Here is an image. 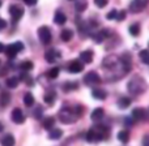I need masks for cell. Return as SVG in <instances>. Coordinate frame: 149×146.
Here are the masks:
<instances>
[{"mask_svg": "<svg viewBox=\"0 0 149 146\" xmlns=\"http://www.w3.org/2000/svg\"><path fill=\"white\" fill-rule=\"evenodd\" d=\"M109 127L103 125V124H98L95 125L94 128H92L90 131H88V133L85 134V140L88 142H98V141H102L107 137L109 133Z\"/></svg>", "mask_w": 149, "mask_h": 146, "instance_id": "1", "label": "cell"}, {"mask_svg": "<svg viewBox=\"0 0 149 146\" xmlns=\"http://www.w3.org/2000/svg\"><path fill=\"white\" fill-rule=\"evenodd\" d=\"M148 85L145 82V80L143 77H139V76H135L130 80V82L127 84V90H128L131 94L134 95H140L147 90Z\"/></svg>", "mask_w": 149, "mask_h": 146, "instance_id": "2", "label": "cell"}, {"mask_svg": "<svg viewBox=\"0 0 149 146\" xmlns=\"http://www.w3.org/2000/svg\"><path fill=\"white\" fill-rule=\"evenodd\" d=\"M79 115L76 113L74 108H71V107H63L62 110L59 111V119L62 123L64 124H71V123H74L77 120Z\"/></svg>", "mask_w": 149, "mask_h": 146, "instance_id": "3", "label": "cell"}, {"mask_svg": "<svg viewBox=\"0 0 149 146\" xmlns=\"http://www.w3.org/2000/svg\"><path fill=\"white\" fill-rule=\"evenodd\" d=\"M22 50H24L22 42H15V43H12V44H9V46L5 47L4 52H5V55H7L9 59H13V57L17 56V54L18 52H21Z\"/></svg>", "mask_w": 149, "mask_h": 146, "instance_id": "4", "label": "cell"}, {"mask_svg": "<svg viewBox=\"0 0 149 146\" xmlns=\"http://www.w3.org/2000/svg\"><path fill=\"white\" fill-rule=\"evenodd\" d=\"M38 38L42 42V44H49L51 42V31H50L49 26H41L38 29Z\"/></svg>", "mask_w": 149, "mask_h": 146, "instance_id": "5", "label": "cell"}, {"mask_svg": "<svg viewBox=\"0 0 149 146\" xmlns=\"http://www.w3.org/2000/svg\"><path fill=\"white\" fill-rule=\"evenodd\" d=\"M82 81H84V84L86 85V86H94V85H98L101 82V77L92 71V72H88L85 74Z\"/></svg>", "mask_w": 149, "mask_h": 146, "instance_id": "6", "label": "cell"}, {"mask_svg": "<svg viewBox=\"0 0 149 146\" xmlns=\"http://www.w3.org/2000/svg\"><path fill=\"white\" fill-rule=\"evenodd\" d=\"M148 3H149V0H132L130 3V10L132 13H139L147 8Z\"/></svg>", "mask_w": 149, "mask_h": 146, "instance_id": "7", "label": "cell"}, {"mask_svg": "<svg viewBox=\"0 0 149 146\" xmlns=\"http://www.w3.org/2000/svg\"><path fill=\"white\" fill-rule=\"evenodd\" d=\"M9 15H10V17H12L13 22H17V21L24 16V8L20 7V5H17V4H12L9 7Z\"/></svg>", "mask_w": 149, "mask_h": 146, "instance_id": "8", "label": "cell"}, {"mask_svg": "<svg viewBox=\"0 0 149 146\" xmlns=\"http://www.w3.org/2000/svg\"><path fill=\"white\" fill-rule=\"evenodd\" d=\"M132 118L135 121H145L149 119V113L145 108H134L132 110Z\"/></svg>", "mask_w": 149, "mask_h": 146, "instance_id": "9", "label": "cell"}, {"mask_svg": "<svg viewBox=\"0 0 149 146\" xmlns=\"http://www.w3.org/2000/svg\"><path fill=\"white\" fill-rule=\"evenodd\" d=\"M68 71L71 73H80L84 71V63L81 60H72L68 64Z\"/></svg>", "mask_w": 149, "mask_h": 146, "instance_id": "10", "label": "cell"}, {"mask_svg": "<svg viewBox=\"0 0 149 146\" xmlns=\"http://www.w3.org/2000/svg\"><path fill=\"white\" fill-rule=\"evenodd\" d=\"M12 120H13V123H16V124H22L24 121H25V115H24L21 108L17 107L12 111Z\"/></svg>", "mask_w": 149, "mask_h": 146, "instance_id": "11", "label": "cell"}, {"mask_svg": "<svg viewBox=\"0 0 149 146\" xmlns=\"http://www.w3.org/2000/svg\"><path fill=\"white\" fill-rule=\"evenodd\" d=\"M80 60H81L84 64H90L93 62V51L92 50H86V51H82L80 54Z\"/></svg>", "mask_w": 149, "mask_h": 146, "instance_id": "12", "label": "cell"}, {"mask_svg": "<svg viewBox=\"0 0 149 146\" xmlns=\"http://www.w3.org/2000/svg\"><path fill=\"white\" fill-rule=\"evenodd\" d=\"M58 57H60V54L56 51V50H49V51L45 54V59L49 63H55Z\"/></svg>", "mask_w": 149, "mask_h": 146, "instance_id": "13", "label": "cell"}, {"mask_svg": "<svg viewBox=\"0 0 149 146\" xmlns=\"http://www.w3.org/2000/svg\"><path fill=\"white\" fill-rule=\"evenodd\" d=\"M92 97L94 98V99H98V100H105L106 97H107V93H106L103 89H93Z\"/></svg>", "mask_w": 149, "mask_h": 146, "instance_id": "14", "label": "cell"}, {"mask_svg": "<svg viewBox=\"0 0 149 146\" xmlns=\"http://www.w3.org/2000/svg\"><path fill=\"white\" fill-rule=\"evenodd\" d=\"M65 21H67V16H65L62 10H56V13H55V16H54V22L56 24V25H64Z\"/></svg>", "mask_w": 149, "mask_h": 146, "instance_id": "15", "label": "cell"}, {"mask_svg": "<svg viewBox=\"0 0 149 146\" xmlns=\"http://www.w3.org/2000/svg\"><path fill=\"white\" fill-rule=\"evenodd\" d=\"M103 116H105V111H103V108H95L94 111L92 112V115H90V119H92L93 121H100L103 119Z\"/></svg>", "mask_w": 149, "mask_h": 146, "instance_id": "16", "label": "cell"}, {"mask_svg": "<svg viewBox=\"0 0 149 146\" xmlns=\"http://www.w3.org/2000/svg\"><path fill=\"white\" fill-rule=\"evenodd\" d=\"M63 136V131L59 128H52L50 129V133H49V138L50 140H59L62 138Z\"/></svg>", "mask_w": 149, "mask_h": 146, "instance_id": "17", "label": "cell"}, {"mask_svg": "<svg viewBox=\"0 0 149 146\" xmlns=\"http://www.w3.org/2000/svg\"><path fill=\"white\" fill-rule=\"evenodd\" d=\"M131 102H132L131 98H128V97H122V98H119V100H118V107L122 108V110H126V108L130 107Z\"/></svg>", "mask_w": 149, "mask_h": 146, "instance_id": "18", "label": "cell"}, {"mask_svg": "<svg viewBox=\"0 0 149 146\" xmlns=\"http://www.w3.org/2000/svg\"><path fill=\"white\" fill-rule=\"evenodd\" d=\"M0 144L3 146H13L15 145V138H13L12 134H5L4 137H1Z\"/></svg>", "mask_w": 149, "mask_h": 146, "instance_id": "19", "label": "cell"}, {"mask_svg": "<svg viewBox=\"0 0 149 146\" xmlns=\"http://www.w3.org/2000/svg\"><path fill=\"white\" fill-rule=\"evenodd\" d=\"M9 102H10V95L7 91H3L0 94V106L1 107H7L9 104Z\"/></svg>", "mask_w": 149, "mask_h": 146, "instance_id": "20", "label": "cell"}, {"mask_svg": "<svg viewBox=\"0 0 149 146\" xmlns=\"http://www.w3.org/2000/svg\"><path fill=\"white\" fill-rule=\"evenodd\" d=\"M72 37H73V31L70 30V29H64L62 31V34H60V38H62L63 42H70L72 39Z\"/></svg>", "mask_w": 149, "mask_h": 146, "instance_id": "21", "label": "cell"}, {"mask_svg": "<svg viewBox=\"0 0 149 146\" xmlns=\"http://www.w3.org/2000/svg\"><path fill=\"white\" fill-rule=\"evenodd\" d=\"M18 84H20V81H18L17 77H9V78H7V81H5V85H7V87H9V89H16Z\"/></svg>", "mask_w": 149, "mask_h": 146, "instance_id": "22", "label": "cell"}, {"mask_svg": "<svg viewBox=\"0 0 149 146\" xmlns=\"http://www.w3.org/2000/svg\"><path fill=\"white\" fill-rule=\"evenodd\" d=\"M42 125H43V128L45 129H47V131H50V129H52L54 128V125H55V119L54 118H46L43 120V123H42Z\"/></svg>", "mask_w": 149, "mask_h": 146, "instance_id": "23", "label": "cell"}, {"mask_svg": "<svg viewBox=\"0 0 149 146\" xmlns=\"http://www.w3.org/2000/svg\"><path fill=\"white\" fill-rule=\"evenodd\" d=\"M34 67V64L30 62V60H25V62H22L20 64V69L22 71V72H29V71H31Z\"/></svg>", "mask_w": 149, "mask_h": 146, "instance_id": "24", "label": "cell"}, {"mask_svg": "<svg viewBox=\"0 0 149 146\" xmlns=\"http://www.w3.org/2000/svg\"><path fill=\"white\" fill-rule=\"evenodd\" d=\"M116 137H118V140L122 142V144H127L130 140V133L127 131H120Z\"/></svg>", "mask_w": 149, "mask_h": 146, "instance_id": "25", "label": "cell"}, {"mask_svg": "<svg viewBox=\"0 0 149 146\" xmlns=\"http://www.w3.org/2000/svg\"><path fill=\"white\" fill-rule=\"evenodd\" d=\"M34 97L31 93H26L25 95H24V103H25V106H28V107H31V106L34 104Z\"/></svg>", "mask_w": 149, "mask_h": 146, "instance_id": "26", "label": "cell"}, {"mask_svg": "<svg viewBox=\"0 0 149 146\" xmlns=\"http://www.w3.org/2000/svg\"><path fill=\"white\" fill-rule=\"evenodd\" d=\"M139 56L145 65H149V50H141L139 52Z\"/></svg>", "mask_w": 149, "mask_h": 146, "instance_id": "27", "label": "cell"}, {"mask_svg": "<svg viewBox=\"0 0 149 146\" xmlns=\"http://www.w3.org/2000/svg\"><path fill=\"white\" fill-rule=\"evenodd\" d=\"M55 98H56V94H55L54 91H49V93H46L45 94V102L47 103V104H52L54 103V100H55Z\"/></svg>", "mask_w": 149, "mask_h": 146, "instance_id": "28", "label": "cell"}, {"mask_svg": "<svg viewBox=\"0 0 149 146\" xmlns=\"http://www.w3.org/2000/svg\"><path fill=\"white\" fill-rule=\"evenodd\" d=\"M128 31H130V34H131L132 37H137L140 34V26H139V24H132V25L128 28Z\"/></svg>", "mask_w": 149, "mask_h": 146, "instance_id": "29", "label": "cell"}, {"mask_svg": "<svg viewBox=\"0 0 149 146\" xmlns=\"http://www.w3.org/2000/svg\"><path fill=\"white\" fill-rule=\"evenodd\" d=\"M74 9H76V12H84L85 9H86V1L85 0H77L76 5H74Z\"/></svg>", "mask_w": 149, "mask_h": 146, "instance_id": "30", "label": "cell"}, {"mask_svg": "<svg viewBox=\"0 0 149 146\" xmlns=\"http://www.w3.org/2000/svg\"><path fill=\"white\" fill-rule=\"evenodd\" d=\"M59 72H60V69L58 67H55V68H52V69H50L49 72H47V77L51 78V80H54V78H56V77L59 76Z\"/></svg>", "mask_w": 149, "mask_h": 146, "instance_id": "31", "label": "cell"}, {"mask_svg": "<svg viewBox=\"0 0 149 146\" xmlns=\"http://www.w3.org/2000/svg\"><path fill=\"white\" fill-rule=\"evenodd\" d=\"M79 87V85L76 84V82H65L64 85H63V90L64 91H70V90H74Z\"/></svg>", "mask_w": 149, "mask_h": 146, "instance_id": "32", "label": "cell"}, {"mask_svg": "<svg viewBox=\"0 0 149 146\" xmlns=\"http://www.w3.org/2000/svg\"><path fill=\"white\" fill-rule=\"evenodd\" d=\"M42 113H43V108H42V107H37L36 111L33 112V115H34V118L39 120V119L42 118Z\"/></svg>", "mask_w": 149, "mask_h": 146, "instance_id": "33", "label": "cell"}, {"mask_svg": "<svg viewBox=\"0 0 149 146\" xmlns=\"http://www.w3.org/2000/svg\"><path fill=\"white\" fill-rule=\"evenodd\" d=\"M124 18H126V10H118V15H116L115 20L120 22V21H123Z\"/></svg>", "mask_w": 149, "mask_h": 146, "instance_id": "34", "label": "cell"}, {"mask_svg": "<svg viewBox=\"0 0 149 146\" xmlns=\"http://www.w3.org/2000/svg\"><path fill=\"white\" fill-rule=\"evenodd\" d=\"M116 15H118V10H116V9H113L110 13H107V15H106V18H107V20H115V18H116Z\"/></svg>", "mask_w": 149, "mask_h": 146, "instance_id": "35", "label": "cell"}, {"mask_svg": "<svg viewBox=\"0 0 149 146\" xmlns=\"http://www.w3.org/2000/svg\"><path fill=\"white\" fill-rule=\"evenodd\" d=\"M107 3H109V0H94V4L97 5L98 8L106 7V5H107Z\"/></svg>", "mask_w": 149, "mask_h": 146, "instance_id": "36", "label": "cell"}, {"mask_svg": "<svg viewBox=\"0 0 149 146\" xmlns=\"http://www.w3.org/2000/svg\"><path fill=\"white\" fill-rule=\"evenodd\" d=\"M134 118H132V116H131V118H126V119H124V125H126V127H132V125H134Z\"/></svg>", "mask_w": 149, "mask_h": 146, "instance_id": "37", "label": "cell"}, {"mask_svg": "<svg viewBox=\"0 0 149 146\" xmlns=\"http://www.w3.org/2000/svg\"><path fill=\"white\" fill-rule=\"evenodd\" d=\"M101 34H102L103 38H109V37L111 35V31L109 30V29H102V30H101Z\"/></svg>", "mask_w": 149, "mask_h": 146, "instance_id": "38", "label": "cell"}, {"mask_svg": "<svg viewBox=\"0 0 149 146\" xmlns=\"http://www.w3.org/2000/svg\"><path fill=\"white\" fill-rule=\"evenodd\" d=\"M24 3H25L26 5H36L37 3H38V0H24Z\"/></svg>", "mask_w": 149, "mask_h": 146, "instance_id": "39", "label": "cell"}, {"mask_svg": "<svg viewBox=\"0 0 149 146\" xmlns=\"http://www.w3.org/2000/svg\"><path fill=\"white\" fill-rule=\"evenodd\" d=\"M5 28H7V21L0 18V30H3V29H5Z\"/></svg>", "mask_w": 149, "mask_h": 146, "instance_id": "40", "label": "cell"}, {"mask_svg": "<svg viewBox=\"0 0 149 146\" xmlns=\"http://www.w3.org/2000/svg\"><path fill=\"white\" fill-rule=\"evenodd\" d=\"M143 145L149 146V134H147V136H144V138H143Z\"/></svg>", "mask_w": 149, "mask_h": 146, "instance_id": "41", "label": "cell"}, {"mask_svg": "<svg viewBox=\"0 0 149 146\" xmlns=\"http://www.w3.org/2000/svg\"><path fill=\"white\" fill-rule=\"evenodd\" d=\"M4 50H5L4 44H3V43H0V52H4Z\"/></svg>", "mask_w": 149, "mask_h": 146, "instance_id": "42", "label": "cell"}, {"mask_svg": "<svg viewBox=\"0 0 149 146\" xmlns=\"http://www.w3.org/2000/svg\"><path fill=\"white\" fill-rule=\"evenodd\" d=\"M3 129H4V127H3V124H1V123H0V132H1V131H3Z\"/></svg>", "mask_w": 149, "mask_h": 146, "instance_id": "43", "label": "cell"}, {"mask_svg": "<svg viewBox=\"0 0 149 146\" xmlns=\"http://www.w3.org/2000/svg\"><path fill=\"white\" fill-rule=\"evenodd\" d=\"M1 4H3V0H0V7H1Z\"/></svg>", "mask_w": 149, "mask_h": 146, "instance_id": "44", "label": "cell"}, {"mask_svg": "<svg viewBox=\"0 0 149 146\" xmlns=\"http://www.w3.org/2000/svg\"><path fill=\"white\" fill-rule=\"evenodd\" d=\"M71 1H74V0H71Z\"/></svg>", "mask_w": 149, "mask_h": 146, "instance_id": "45", "label": "cell"}]
</instances>
